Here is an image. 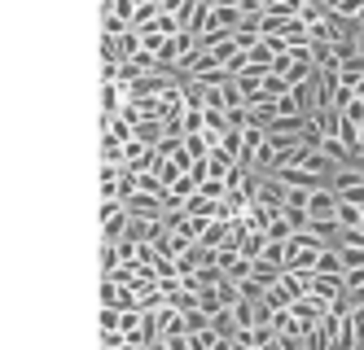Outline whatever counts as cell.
<instances>
[{
  "label": "cell",
  "mask_w": 364,
  "mask_h": 350,
  "mask_svg": "<svg viewBox=\"0 0 364 350\" xmlns=\"http://www.w3.org/2000/svg\"><path fill=\"white\" fill-rule=\"evenodd\" d=\"M360 145H364V123H360Z\"/></svg>",
  "instance_id": "ba28073f"
},
{
  "label": "cell",
  "mask_w": 364,
  "mask_h": 350,
  "mask_svg": "<svg viewBox=\"0 0 364 350\" xmlns=\"http://www.w3.org/2000/svg\"><path fill=\"white\" fill-rule=\"evenodd\" d=\"M329 184H333V193L343 197V202H355V206H364V163H347V167L338 171Z\"/></svg>",
  "instance_id": "6da1fadb"
},
{
  "label": "cell",
  "mask_w": 364,
  "mask_h": 350,
  "mask_svg": "<svg viewBox=\"0 0 364 350\" xmlns=\"http://www.w3.org/2000/svg\"><path fill=\"white\" fill-rule=\"evenodd\" d=\"M224 337H228V333H220L215 324H206V329H193V333H189V346H193V350H215Z\"/></svg>",
  "instance_id": "5b68a950"
},
{
  "label": "cell",
  "mask_w": 364,
  "mask_h": 350,
  "mask_svg": "<svg viewBox=\"0 0 364 350\" xmlns=\"http://www.w3.org/2000/svg\"><path fill=\"white\" fill-rule=\"evenodd\" d=\"M333 224H338V232H347V228H364V206H355V202H338Z\"/></svg>",
  "instance_id": "3957f363"
},
{
  "label": "cell",
  "mask_w": 364,
  "mask_h": 350,
  "mask_svg": "<svg viewBox=\"0 0 364 350\" xmlns=\"http://www.w3.org/2000/svg\"><path fill=\"white\" fill-rule=\"evenodd\" d=\"M338 202H343V197H338V193H333V184L325 180V184H316V193H311V202H307V214H311L316 224H333V210H338Z\"/></svg>",
  "instance_id": "7a4b0ae2"
},
{
  "label": "cell",
  "mask_w": 364,
  "mask_h": 350,
  "mask_svg": "<svg viewBox=\"0 0 364 350\" xmlns=\"http://www.w3.org/2000/svg\"><path fill=\"white\" fill-rule=\"evenodd\" d=\"M307 0H268V13L272 18H303Z\"/></svg>",
  "instance_id": "52a82bcc"
},
{
  "label": "cell",
  "mask_w": 364,
  "mask_h": 350,
  "mask_svg": "<svg viewBox=\"0 0 364 350\" xmlns=\"http://www.w3.org/2000/svg\"><path fill=\"white\" fill-rule=\"evenodd\" d=\"M338 258H343L347 272H360V267H364V246H360V241H338Z\"/></svg>",
  "instance_id": "277c9868"
},
{
  "label": "cell",
  "mask_w": 364,
  "mask_h": 350,
  "mask_svg": "<svg viewBox=\"0 0 364 350\" xmlns=\"http://www.w3.org/2000/svg\"><path fill=\"white\" fill-rule=\"evenodd\" d=\"M329 13L347 18V22H364V0H325Z\"/></svg>",
  "instance_id": "8992f818"
}]
</instances>
